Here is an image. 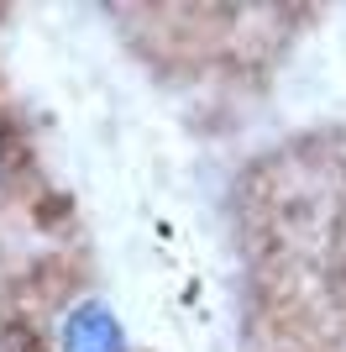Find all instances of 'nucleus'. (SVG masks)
<instances>
[{"mask_svg":"<svg viewBox=\"0 0 346 352\" xmlns=\"http://www.w3.org/2000/svg\"><path fill=\"white\" fill-rule=\"evenodd\" d=\"M246 352H346V132L252 158L231 190Z\"/></svg>","mask_w":346,"mask_h":352,"instance_id":"nucleus-1","label":"nucleus"},{"mask_svg":"<svg viewBox=\"0 0 346 352\" xmlns=\"http://www.w3.org/2000/svg\"><path fill=\"white\" fill-rule=\"evenodd\" d=\"M0 352H142L105 300L79 232L0 263Z\"/></svg>","mask_w":346,"mask_h":352,"instance_id":"nucleus-2","label":"nucleus"},{"mask_svg":"<svg viewBox=\"0 0 346 352\" xmlns=\"http://www.w3.org/2000/svg\"><path fill=\"white\" fill-rule=\"evenodd\" d=\"M69 232H79V221L69 195L53 184L47 153L37 142V116L0 74V263Z\"/></svg>","mask_w":346,"mask_h":352,"instance_id":"nucleus-3","label":"nucleus"}]
</instances>
